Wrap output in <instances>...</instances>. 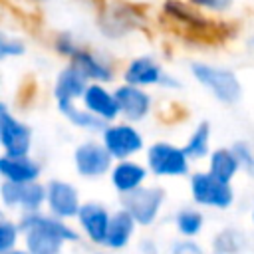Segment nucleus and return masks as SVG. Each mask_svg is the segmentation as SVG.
I'll return each mask as SVG.
<instances>
[{
	"instance_id": "2",
	"label": "nucleus",
	"mask_w": 254,
	"mask_h": 254,
	"mask_svg": "<svg viewBox=\"0 0 254 254\" xmlns=\"http://www.w3.org/2000/svg\"><path fill=\"white\" fill-rule=\"evenodd\" d=\"M192 73L198 79V83L208 87L214 93V97L224 103H236L242 95L240 81L228 69L212 67L206 64H192Z\"/></svg>"
},
{
	"instance_id": "24",
	"label": "nucleus",
	"mask_w": 254,
	"mask_h": 254,
	"mask_svg": "<svg viewBox=\"0 0 254 254\" xmlns=\"http://www.w3.org/2000/svg\"><path fill=\"white\" fill-rule=\"evenodd\" d=\"M208 139H210V125L206 121H202L194 133L189 137L187 145L183 147L189 159H202L208 153Z\"/></svg>"
},
{
	"instance_id": "23",
	"label": "nucleus",
	"mask_w": 254,
	"mask_h": 254,
	"mask_svg": "<svg viewBox=\"0 0 254 254\" xmlns=\"http://www.w3.org/2000/svg\"><path fill=\"white\" fill-rule=\"evenodd\" d=\"M60 111L75 125V127H81V129H87V131H105L107 125L105 121H101L99 117H95L93 113L89 111H83V109H77L73 103H64V105H58Z\"/></svg>"
},
{
	"instance_id": "9",
	"label": "nucleus",
	"mask_w": 254,
	"mask_h": 254,
	"mask_svg": "<svg viewBox=\"0 0 254 254\" xmlns=\"http://www.w3.org/2000/svg\"><path fill=\"white\" fill-rule=\"evenodd\" d=\"M73 163H75V169L81 177H101L109 171L111 167V155L109 151L105 149V145H99V143H83L75 149L73 153Z\"/></svg>"
},
{
	"instance_id": "34",
	"label": "nucleus",
	"mask_w": 254,
	"mask_h": 254,
	"mask_svg": "<svg viewBox=\"0 0 254 254\" xmlns=\"http://www.w3.org/2000/svg\"><path fill=\"white\" fill-rule=\"evenodd\" d=\"M252 44H254V40H252Z\"/></svg>"
},
{
	"instance_id": "8",
	"label": "nucleus",
	"mask_w": 254,
	"mask_h": 254,
	"mask_svg": "<svg viewBox=\"0 0 254 254\" xmlns=\"http://www.w3.org/2000/svg\"><path fill=\"white\" fill-rule=\"evenodd\" d=\"M0 194L6 206H20L24 208V214L38 212L42 202L48 198V190L40 183H10L4 181L0 187Z\"/></svg>"
},
{
	"instance_id": "21",
	"label": "nucleus",
	"mask_w": 254,
	"mask_h": 254,
	"mask_svg": "<svg viewBox=\"0 0 254 254\" xmlns=\"http://www.w3.org/2000/svg\"><path fill=\"white\" fill-rule=\"evenodd\" d=\"M135 220L133 216L127 212V210H117L113 216H111V222H109V230H107V238H105V246L113 248V250H119L123 248L131 236H133V230H135Z\"/></svg>"
},
{
	"instance_id": "14",
	"label": "nucleus",
	"mask_w": 254,
	"mask_h": 254,
	"mask_svg": "<svg viewBox=\"0 0 254 254\" xmlns=\"http://www.w3.org/2000/svg\"><path fill=\"white\" fill-rule=\"evenodd\" d=\"M165 16H169L173 22H179L181 26H185L187 30H190L192 34H216V30L212 28V24L202 18L198 12H194L190 6L179 2V0H167L163 6Z\"/></svg>"
},
{
	"instance_id": "31",
	"label": "nucleus",
	"mask_w": 254,
	"mask_h": 254,
	"mask_svg": "<svg viewBox=\"0 0 254 254\" xmlns=\"http://www.w3.org/2000/svg\"><path fill=\"white\" fill-rule=\"evenodd\" d=\"M190 4L200 6V8H208L214 12H224L232 6V0H190Z\"/></svg>"
},
{
	"instance_id": "3",
	"label": "nucleus",
	"mask_w": 254,
	"mask_h": 254,
	"mask_svg": "<svg viewBox=\"0 0 254 254\" xmlns=\"http://www.w3.org/2000/svg\"><path fill=\"white\" fill-rule=\"evenodd\" d=\"M165 200V190L159 187H139L133 192L123 194L121 204L123 210H127L137 224L149 226L155 222L161 204Z\"/></svg>"
},
{
	"instance_id": "4",
	"label": "nucleus",
	"mask_w": 254,
	"mask_h": 254,
	"mask_svg": "<svg viewBox=\"0 0 254 254\" xmlns=\"http://www.w3.org/2000/svg\"><path fill=\"white\" fill-rule=\"evenodd\" d=\"M190 192L198 204L214 208H228L234 200L230 185L212 177L210 173H194L190 177Z\"/></svg>"
},
{
	"instance_id": "6",
	"label": "nucleus",
	"mask_w": 254,
	"mask_h": 254,
	"mask_svg": "<svg viewBox=\"0 0 254 254\" xmlns=\"http://www.w3.org/2000/svg\"><path fill=\"white\" fill-rule=\"evenodd\" d=\"M0 143L6 151L4 155L10 157H26L32 145L30 127L18 121L4 103L0 105Z\"/></svg>"
},
{
	"instance_id": "5",
	"label": "nucleus",
	"mask_w": 254,
	"mask_h": 254,
	"mask_svg": "<svg viewBox=\"0 0 254 254\" xmlns=\"http://www.w3.org/2000/svg\"><path fill=\"white\" fill-rule=\"evenodd\" d=\"M97 24H99V30L107 38H119L127 32H131L133 28H141L145 24V18L141 12H137L135 6L111 4L99 12Z\"/></svg>"
},
{
	"instance_id": "18",
	"label": "nucleus",
	"mask_w": 254,
	"mask_h": 254,
	"mask_svg": "<svg viewBox=\"0 0 254 254\" xmlns=\"http://www.w3.org/2000/svg\"><path fill=\"white\" fill-rule=\"evenodd\" d=\"M87 77L73 65H67L65 69L60 71L58 75V81H56V99H58V105H64V103H71L75 97H83L85 89H87Z\"/></svg>"
},
{
	"instance_id": "22",
	"label": "nucleus",
	"mask_w": 254,
	"mask_h": 254,
	"mask_svg": "<svg viewBox=\"0 0 254 254\" xmlns=\"http://www.w3.org/2000/svg\"><path fill=\"white\" fill-rule=\"evenodd\" d=\"M240 169L238 159L234 157L232 149H216L210 155V169L208 173L224 183H230V179L236 175V171Z\"/></svg>"
},
{
	"instance_id": "26",
	"label": "nucleus",
	"mask_w": 254,
	"mask_h": 254,
	"mask_svg": "<svg viewBox=\"0 0 254 254\" xmlns=\"http://www.w3.org/2000/svg\"><path fill=\"white\" fill-rule=\"evenodd\" d=\"M177 228L185 236H196L202 228V214L198 210L185 208L177 214Z\"/></svg>"
},
{
	"instance_id": "28",
	"label": "nucleus",
	"mask_w": 254,
	"mask_h": 254,
	"mask_svg": "<svg viewBox=\"0 0 254 254\" xmlns=\"http://www.w3.org/2000/svg\"><path fill=\"white\" fill-rule=\"evenodd\" d=\"M232 153H234V157L238 159V165H240L242 169H246L248 173L254 171V151L250 149L248 143H244V141L234 143V145H232Z\"/></svg>"
},
{
	"instance_id": "10",
	"label": "nucleus",
	"mask_w": 254,
	"mask_h": 254,
	"mask_svg": "<svg viewBox=\"0 0 254 254\" xmlns=\"http://www.w3.org/2000/svg\"><path fill=\"white\" fill-rule=\"evenodd\" d=\"M103 145L115 159H127L133 153L141 151L143 137L137 133V129L129 125H107L103 131Z\"/></svg>"
},
{
	"instance_id": "35",
	"label": "nucleus",
	"mask_w": 254,
	"mask_h": 254,
	"mask_svg": "<svg viewBox=\"0 0 254 254\" xmlns=\"http://www.w3.org/2000/svg\"><path fill=\"white\" fill-rule=\"evenodd\" d=\"M252 218H254V214H252Z\"/></svg>"
},
{
	"instance_id": "32",
	"label": "nucleus",
	"mask_w": 254,
	"mask_h": 254,
	"mask_svg": "<svg viewBox=\"0 0 254 254\" xmlns=\"http://www.w3.org/2000/svg\"><path fill=\"white\" fill-rule=\"evenodd\" d=\"M173 254H202L194 242H179L173 248Z\"/></svg>"
},
{
	"instance_id": "12",
	"label": "nucleus",
	"mask_w": 254,
	"mask_h": 254,
	"mask_svg": "<svg viewBox=\"0 0 254 254\" xmlns=\"http://www.w3.org/2000/svg\"><path fill=\"white\" fill-rule=\"evenodd\" d=\"M125 81L129 85H169V87H177L179 83L175 79H171L169 75L163 73V69L159 67V64H155L151 58H137L129 64V67L125 69Z\"/></svg>"
},
{
	"instance_id": "13",
	"label": "nucleus",
	"mask_w": 254,
	"mask_h": 254,
	"mask_svg": "<svg viewBox=\"0 0 254 254\" xmlns=\"http://www.w3.org/2000/svg\"><path fill=\"white\" fill-rule=\"evenodd\" d=\"M77 218H79V224L83 226V230H85V234L89 236L91 242L105 244L111 216L101 204H97V202L81 204V208L77 212Z\"/></svg>"
},
{
	"instance_id": "33",
	"label": "nucleus",
	"mask_w": 254,
	"mask_h": 254,
	"mask_svg": "<svg viewBox=\"0 0 254 254\" xmlns=\"http://www.w3.org/2000/svg\"><path fill=\"white\" fill-rule=\"evenodd\" d=\"M4 254H28V252H24V250H10V252H4Z\"/></svg>"
},
{
	"instance_id": "27",
	"label": "nucleus",
	"mask_w": 254,
	"mask_h": 254,
	"mask_svg": "<svg viewBox=\"0 0 254 254\" xmlns=\"http://www.w3.org/2000/svg\"><path fill=\"white\" fill-rule=\"evenodd\" d=\"M18 228L20 226H16L14 222L2 218V222H0V254L14 250V244L18 238Z\"/></svg>"
},
{
	"instance_id": "30",
	"label": "nucleus",
	"mask_w": 254,
	"mask_h": 254,
	"mask_svg": "<svg viewBox=\"0 0 254 254\" xmlns=\"http://www.w3.org/2000/svg\"><path fill=\"white\" fill-rule=\"evenodd\" d=\"M24 44L18 40H10L6 36H2L0 40V58H8V56H20L24 54Z\"/></svg>"
},
{
	"instance_id": "19",
	"label": "nucleus",
	"mask_w": 254,
	"mask_h": 254,
	"mask_svg": "<svg viewBox=\"0 0 254 254\" xmlns=\"http://www.w3.org/2000/svg\"><path fill=\"white\" fill-rule=\"evenodd\" d=\"M71 60V65L77 67L87 79H97V81H109L113 77V69L111 65L101 60L99 56L91 54L89 50H83L81 46L73 52V56L69 58Z\"/></svg>"
},
{
	"instance_id": "20",
	"label": "nucleus",
	"mask_w": 254,
	"mask_h": 254,
	"mask_svg": "<svg viewBox=\"0 0 254 254\" xmlns=\"http://www.w3.org/2000/svg\"><path fill=\"white\" fill-rule=\"evenodd\" d=\"M145 177H147L145 167H141L133 161H119L111 171V183L121 194L137 190L143 185Z\"/></svg>"
},
{
	"instance_id": "17",
	"label": "nucleus",
	"mask_w": 254,
	"mask_h": 254,
	"mask_svg": "<svg viewBox=\"0 0 254 254\" xmlns=\"http://www.w3.org/2000/svg\"><path fill=\"white\" fill-rule=\"evenodd\" d=\"M0 173L6 181L10 183H36V179L40 177V165L26 157H10V155H2L0 159Z\"/></svg>"
},
{
	"instance_id": "29",
	"label": "nucleus",
	"mask_w": 254,
	"mask_h": 254,
	"mask_svg": "<svg viewBox=\"0 0 254 254\" xmlns=\"http://www.w3.org/2000/svg\"><path fill=\"white\" fill-rule=\"evenodd\" d=\"M54 46H56L58 54H62V56H65V58H71V56H73V52L79 48V46L73 42V38H71L67 32H62V34H58V38H56Z\"/></svg>"
},
{
	"instance_id": "1",
	"label": "nucleus",
	"mask_w": 254,
	"mask_h": 254,
	"mask_svg": "<svg viewBox=\"0 0 254 254\" xmlns=\"http://www.w3.org/2000/svg\"><path fill=\"white\" fill-rule=\"evenodd\" d=\"M26 234L28 254H60L62 244L77 240V232L71 230L62 218L46 216L40 212H28L18 224Z\"/></svg>"
},
{
	"instance_id": "15",
	"label": "nucleus",
	"mask_w": 254,
	"mask_h": 254,
	"mask_svg": "<svg viewBox=\"0 0 254 254\" xmlns=\"http://www.w3.org/2000/svg\"><path fill=\"white\" fill-rule=\"evenodd\" d=\"M83 103H85L87 111L93 113L95 117H99L101 121H111L121 111L115 93H109L105 87H101L97 83L87 85V89L83 93Z\"/></svg>"
},
{
	"instance_id": "16",
	"label": "nucleus",
	"mask_w": 254,
	"mask_h": 254,
	"mask_svg": "<svg viewBox=\"0 0 254 254\" xmlns=\"http://www.w3.org/2000/svg\"><path fill=\"white\" fill-rule=\"evenodd\" d=\"M115 97H117V103L121 107V113H125L127 119H131V121H139L149 113L151 97H149V93H145L137 85L125 83V85L117 87Z\"/></svg>"
},
{
	"instance_id": "25",
	"label": "nucleus",
	"mask_w": 254,
	"mask_h": 254,
	"mask_svg": "<svg viewBox=\"0 0 254 254\" xmlns=\"http://www.w3.org/2000/svg\"><path fill=\"white\" fill-rule=\"evenodd\" d=\"M242 246H244V236L236 230H222L214 238L216 254H238Z\"/></svg>"
},
{
	"instance_id": "11",
	"label": "nucleus",
	"mask_w": 254,
	"mask_h": 254,
	"mask_svg": "<svg viewBox=\"0 0 254 254\" xmlns=\"http://www.w3.org/2000/svg\"><path fill=\"white\" fill-rule=\"evenodd\" d=\"M48 206L52 210V214L56 218H69V216H77L81 204H79V196L77 190L64 181H52L48 185Z\"/></svg>"
},
{
	"instance_id": "7",
	"label": "nucleus",
	"mask_w": 254,
	"mask_h": 254,
	"mask_svg": "<svg viewBox=\"0 0 254 254\" xmlns=\"http://www.w3.org/2000/svg\"><path fill=\"white\" fill-rule=\"evenodd\" d=\"M149 169L159 177H181L189 171V157L185 149L169 143H155L147 151Z\"/></svg>"
}]
</instances>
